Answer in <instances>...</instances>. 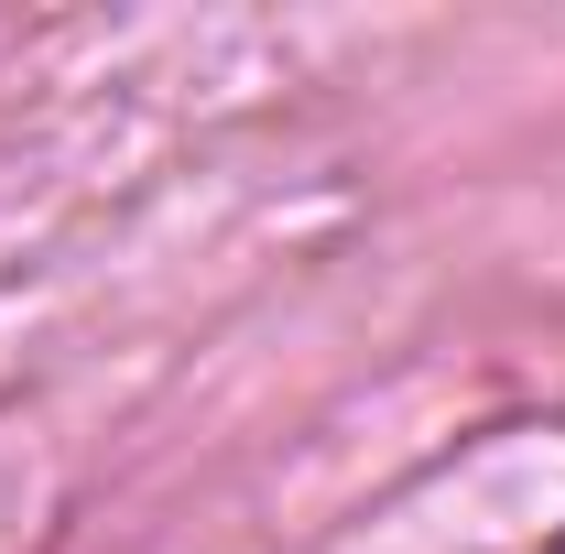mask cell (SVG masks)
Listing matches in <instances>:
<instances>
[{"instance_id":"1","label":"cell","mask_w":565,"mask_h":554,"mask_svg":"<svg viewBox=\"0 0 565 554\" xmlns=\"http://www.w3.org/2000/svg\"><path fill=\"white\" fill-rule=\"evenodd\" d=\"M555 554H565V544H555Z\"/></svg>"}]
</instances>
